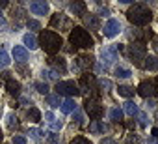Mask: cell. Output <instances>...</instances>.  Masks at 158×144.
Segmentation results:
<instances>
[{
	"mask_svg": "<svg viewBox=\"0 0 158 144\" xmlns=\"http://www.w3.org/2000/svg\"><path fill=\"white\" fill-rule=\"evenodd\" d=\"M127 17H128V21H130L132 25H136V26H145V25L151 23L152 11H151L145 4H134V6L127 11Z\"/></svg>",
	"mask_w": 158,
	"mask_h": 144,
	"instance_id": "cell-1",
	"label": "cell"
},
{
	"mask_svg": "<svg viewBox=\"0 0 158 144\" xmlns=\"http://www.w3.org/2000/svg\"><path fill=\"white\" fill-rule=\"evenodd\" d=\"M39 43H41V47L47 54H56L63 45L60 34H56L54 30H43L41 36H39Z\"/></svg>",
	"mask_w": 158,
	"mask_h": 144,
	"instance_id": "cell-2",
	"label": "cell"
},
{
	"mask_svg": "<svg viewBox=\"0 0 158 144\" xmlns=\"http://www.w3.org/2000/svg\"><path fill=\"white\" fill-rule=\"evenodd\" d=\"M69 41L74 47H80V49H91L93 47V38L89 36L88 30H84L82 26H74L69 34Z\"/></svg>",
	"mask_w": 158,
	"mask_h": 144,
	"instance_id": "cell-3",
	"label": "cell"
},
{
	"mask_svg": "<svg viewBox=\"0 0 158 144\" xmlns=\"http://www.w3.org/2000/svg\"><path fill=\"white\" fill-rule=\"evenodd\" d=\"M56 94L58 96H65L67 99H73L74 96H80V88L74 81H58L56 83Z\"/></svg>",
	"mask_w": 158,
	"mask_h": 144,
	"instance_id": "cell-4",
	"label": "cell"
},
{
	"mask_svg": "<svg viewBox=\"0 0 158 144\" xmlns=\"http://www.w3.org/2000/svg\"><path fill=\"white\" fill-rule=\"evenodd\" d=\"M128 56L132 58V62H136L138 65H141V60H145L147 56V49L141 41H134L130 47H128Z\"/></svg>",
	"mask_w": 158,
	"mask_h": 144,
	"instance_id": "cell-5",
	"label": "cell"
},
{
	"mask_svg": "<svg viewBox=\"0 0 158 144\" xmlns=\"http://www.w3.org/2000/svg\"><path fill=\"white\" fill-rule=\"evenodd\" d=\"M84 105H86V112L89 114V118H91V120H101V118H102V114H104L102 105H99V103H97V101H93V99H88Z\"/></svg>",
	"mask_w": 158,
	"mask_h": 144,
	"instance_id": "cell-6",
	"label": "cell"
},
{
	"mask_svg": "<svg viewBox=\"0 0 158 144\" xmlns=\"http://www.w3.org/2000/svg\"><path fill=\"white\" fill-rule=\"evenodd\" d=\"M138 94H139L141 97H154V96H156V86H154V83H151V81L139 83Z\"/></svg>",
	"mask_w": 158,
	"mask_h": 144,
	"instance_id": "cell-7",
	"label": "cell"
},
{
	"mask_svg": "<svg viewBox=\"0 0 158 144\" xmlns=\"http://www.w3.org/2000/svg\"><path fill=\"white\" fill-rule=\"evenodd\" d=\"M104 36L106 38H114V36H117L119 32H121V23L117 21V19H110L106 25H104Z\"/></svg>",
	"mask_w": 158,
	"mask_h": 144,
	"instance_id": "cell-8",
	"label": "cell"
},
{
	"mask_svg": "<svg viewBox=\"0 0 158 144\" xmlns=\"http://www.w3.org/2000/svg\"><path fill=\"white\" fill-rule=\"evenodd\" d=\"M101 58H102V62H104L106 65L114 64V62L117 60V47H104V49L101 51Z\"/></svg>",
	"mask_w": 158,
	"mask_h": 144,
	"instance_id": "cell-9",
	"label": "cell"
},
{
	"mask_svg": "<svg viewBox=\"0 0 158 144\" xmlns=\"http://www.w3.org/2000/svg\"><path fill=\"white\" fill-rule=\"evenodd\" d=\"M30 11L34 15H47L48 13V4L45 0H34V2H30Z\"/></svg>",
	"mask_w": 158,
	"mask_h": 144,
	"instance_id": "cell-10",
	"label": "cell"
},
{
	"mask_svg": "<svg viewBox=\"0 0 158 144\" xmlns=\"http://www.w3.org/2000/svg\"><path fill=\"white\" fill-rule=\"evenodd\" d=\"M80 86H82L86 92H91V96H95V97H97V94H95V79H93L91 75H89V77H88V75H84V77H82V81H80Z\"/></svg>",
	"mask_w": 158,
	"mask_h": 144,
	"instance_id": "cell-11",
	"label": "cell"
},
{
	"mask_svg": "<svg viewBox=\"0 0 158 144\" xmlns=\"http://www.w3.org/2000/svg\"><path fill=\"white\" fill-rule=\"evenodd\" d=\"M13 58H15L17 62H21V64H24V62L28 60V51H26V47H21V45L13 47Z\"/></svg>",
	"mask_w": 158,
	"mask_h": 144,
	"instance_id": "cell-12",
	"label": "cell"
},
{
	"mask_svg": "<svg viewBox=\"0 0 158 144\" xmlns=\"http://www.w3.org/2000/svg\"><path fill=\"white\" fill-rule=\"evenodd\" d=\"M106 131H108V125H106V124H102L101 120H93V122L89 124V133H93V135L106 133Z\"/></svg>",
	"mask_w": 158,
	"mask_h": 144,
	"instance_id": "cell-13",
	"label": "cell"
},
{
	"mask_svg": "<svg viewBox=\"0 0 158 144\" xmlns=\"http://www.w3.org/2000/svg\"><path fill=\"white\" fill-rule=\"evenodd\" d=\"M143 69H149V71H158V58L156 56H145V62L141 64Z\"/></svg>",
	"mask_w": 158,
	"mask_h": 144,
	"instance_id": "cell-14",
	"label": "cell"
},
{
	"mask_svg": "<svg viewBox=\"0 0 158 144\" xmlns=\"http://www.w3.org/2000/svg\"><path fill=\"white\" fill-rule=\"evenodd\" d=\"M6 88H8V92H10L11 96H19V92H21V84H19L17 81H13V79H8Z\"/></svg>",
	"mask_w": 158,
	"mask_h": 144,
	"instance_id": "cell-15",
	"label": "cell"
},
{
	"mask_svg": "<svg viewBox=\"0 0 158 144\" xmlns=\"http://www.w3.org/2000/svg\"><path fill=\"white\" fill-rule=\"evenodd\" d=\"M60 109H61V112H63V114H71V112H74V110H76V103H74L73 99H65V101L61 103V107H60Z\"/></svg>",
	"mask_w": 158,
	"mask_h": 144,
	"instance_id": "cell-16",
	"label": "cell"
},
{
	"mask_svg": "<svg viewBox=\"0 0 158 144\" xmlns=\"http://www.w3.org/2000/svg\"><path fill=\"white\" fill-rule=\"evenodd\" d=\"M123 112H127L128 116H136L139 110H138V105H136L134 101H127V103L123 105Z\"/></svg>",
	"mask_w": 158,
	"mask_h": 144,
	"instance_id": "cell-17",
	"label": "cell"
},
{
	"mask_svg": "<svg viewBox=\"0 0 158 144\" xmlns=\"http://www.w3.org/2000/svg\"><path fill=\"white\" fill-rule=\"evenodd\" d=\"M71 11L74 13V15H86L84 11H86V4L84 2H73L71 4Z\"/></svg>",
	"mask_w": 158,
	"mask_h": 144,
	"instance_id": "cell-18",
	"label": "cell"
},
{
	"mask_svg": "<svg viewBox=\"0 0 158 144\" xmlns=\"http://www.w3.org/2000/svg\"><path fill=\"white\" fill-rule=\"evenodd\" d=\"M28 135H30V138H32L34 142H37V144H41V142L45 140V138H43V133H41V131H39L37 127H32Z\"/></svg>",
	"mask_w": 158,
	"mask_h": 144,
	"instance_id": "cell-19",
	"label": "cell"
},
{
	"mask_svg": "<svg viewBox=\"0 0 158 144\" xmlns=\"http://www.w3.org/2000/svg\"><path fill=\"white\" fill-rule=\"evenodd\" d=\"M115 75H117L119 79H128V77L132 75V71H130L128 67H123V65H117V67H115Z\"/></svg>",
	"mask_w": 158,
	"mask_h": 144,
	"instance_id": "cell-20",
	"label": "cell"
},
{
	"mask_svg": "<svg viewBox=\"0 0 158 144\" xmlns=\"http://www.w3.org/2000/svg\"><path fill=\"white\" fill-rule=\"evenodd\" d=\"M50 25H52V26H58V25H60V26H63V25H65V26L69 28V21H67V19H65V17H63L61 13L54 15V17H52V23H50Z\"/></svg>",
	"mask_w": 158,
	"mask_h": 144,
	"instance_id": "cell-21",
	"label": "cell"
},
{
	"mask_svg": "<svg viewBox=\"0 0 158 144\" xmlns=\"http://www.w3.org/2000/svg\"><path fill=\"white\" fill-rule=\"evenodd\" d=\"M23 41H24V45H26L28 49H35V47H37V39H35V36H32V34H26V36L23 38Z\"/></svg>",
	"mask_w": 158,
	"mask_h": 144,
	"instance_id": "cell-22",
	"label": "cell"
},
{
	"mask_svg": "<svg viewBox=\"0 0 158 144\" xmlns=\"http://www.w3.org/2000/svg\"><path fill=\"white\" fill-rule=\"evenodd\" d=\"M47 103H48L52 109L61 107V101H60V96H58V94H56V96H54V94H48V96H47Z\"/></svg>",
	"mask_w": 158,
	"mask_h": 144,
	"instance_id": "cell-23",
	"label": "cell"
},
{
	"mask_svg": "<svg viewBox=\"0 0 158 144\" xmlns=\"http://www.w3.org/2000/svg\"><path fill=\"white\" fill-rule=\"evenodd\" d=\"M91 60H93L91 56H89V58H88V56L78 58V67H80V69H89V67H91V64H93Z\"/></svg>",
	"mask_w": 158,
	"mask_h": 144,
	"instance_id": "cell-24",
	"label": "cell"
},
{
	"mask_svg": "<svg viewBox=\"0 0 158 144\" xmlns=\"http://www.w3.org/2000/svg\"><path fill=\"white\" fill-rule=\"evenodd\" d=\"M84 21H86V25L88 26H91V28H99V19L95 17V15H84Z\"/></svg>",
	"mask_w": 158,
	"mask_h": 144,
	"instance_id": "cell-25",
	"label": "cell"
},
{
	"mask_svg": "<svg viewBox=\"0 0 158 144\" xmlns=\"http://www.w3.org/2000/svg\"><path fill=\"white\" fill-rule=\"evenodd\" d=\"M26 114H28V118H30L32 122H39V120H41V112H39L35 107H30Z\"/></svg>",
	"mask_w": 158,
	"mask_h": 144,
	"instance_id": "cell-26",
	"label": "cell"
},
{
	"mask_svg": "<svg viewBox=\"0 0 158 144\" xmlns=\"http://www.w3.org/2000/svg\"><path fill=\"white\" fill-rule=\"evenodd\" d=\"M117 92H119V96H123V97H127V99L134 96V88H130V86H119Z\"/></svg>",
	"mask_w": 158,
	"mask_h": 144,
	"instance_id": "cell-27",
	"label": "cell"
},
{
	"mask_svg": "<svg viewBox=\"0 0 158 144\" xmlns=\"http://www.w3.org/2000/svg\"><path fill=\"white\" fill-rule=\"evenodd\" d=\"M110 118H112L114 122H119V120L123 118V110H121V109H112V110H110Z\"/></svg>",
	"mask_w": 158,
	"mask_h": 144,
	"instance_id": "cell-28",
	"label": "cell"
},
{
	"mask_svg": "<svg viewBox=\"0 0 158 144\" xmlns=\"http://www.w3.org/2000/svg\"><path fill=\"white\" fill-rule=\"evenodd\" d=\"M50 64H52L56 69H60V71H65V64H63V60H61V58H52V60H50Z\"/></svg>",
	"mask_w": 158,
	"mask_h": 144,
	"instance_id": "cell-29",
	"label": "cell"
},
{
	"mask_svg": "<svg viewBox=\"0 0 158 144\" xmlns=\"http://www.w3.org/2000/svg\"><path fill=\"white\" fill-rule=\"evenodd\" d=\"M8 64H10V54L4 49H0V65H8Z\"/></svg>",
	"mask_w": 158,
	"mask_h": 144,
	"instance_id": "cell-30",
	"label": "cell"
},
{
	"mask_svg": "<svg viewBox=\"0 0 158 144\" xmlns=\"http://www.w3.org/2000/svg\"><path fill=\"white\" fill-rule=\"evenodd\" d=\"M35 90L39 92V94H45V96H48V84L45 83H35Z\"/></svg>",
	"mask_w": 158,
	"mask_h": 144,
	"instance_id": "cell-31",
	"label": "cell"
},
{
	"mask_svg": "<svg viewBox=\"0 0 158 144\" xmlns=\"http://www.w3.org/2000/svg\"><path fill=\"white\" fill-rule=\"evenodd\" d=\"M43 77H47V79H58L60 75H58V71H50V69H43Z\"/></svg>",
	"mask_w": 158,
	"mask_h": 144,
	"instance_id": "cell-32",
	"label": "cell"
},
{
	"mask_svg": "<svg viewBox=\"0 0 158 144\" xmlns=\"http://www.w3.org/2000/svg\"><path fill=\"white\" fill-rule=\"evenodd\" d=\"M8 125H10V129L19 127V122H17V118H15L13 114H10V116H8Z\"/></svg>",
	"mask_w": 158,
	"mask_h": 144,
	"instance_id": "cell-33",
	"label": "cell"
},
{
	"mask_svg": "<svg viewBox=\"0 0 158 144\" xmlns=\"http://www.w3.org/2000/svg\"><path fill=\"white\" fill-rule=\"evenodd\" d=\"M71 144H91L86 137H76V138H73L71 140Z\"/></svg>",
	"mask_w": 158,
	"mask_h": 144,
	"instance_id": "cell-34",
	"label": "cell"
},
{
	"mask_svg": "<svg viewBox=\"0 0 158 144\" xmlns=\"http://www.w3.org/2000/svg\"><path fill=\"white\" fill-rule=\"evenodd\" d=\"M138 120H139V125H143V127L149 124V122H147V114H145V112H138Z\"/></svg>",
	"mask_w": 158,
	"mask_h": 144,
	"instance_id": "cell-35",
	"label": "cell"
},
{
	"mask_svg": "<svg viewBox=\"0 0 158 144\" xmlns=\"http://www.w3.org/2000/svg\"><path fill=\"white\" fill-rule=\"evenodd\" d=\"M50 127H52L54 131H60V129L63 127V124H61V120H54V122H50Z\"/></svg>",
	"mask_w": 158,
	"mask_h": 144,
	"instance_id": "cell-36",
	"label": "cell"
},
{
	"mask_svg": "<svg viewBox=\"0 0 158 144\" xmlns=\"http://www.w3.org/2000/svg\"><path fill=\"white\" fill-rule=\"evenodd\" d=\"M26 26H28V28H32V30H39V23H37V21H34V19H32V21H26Z\"/></svg>",
	"mask_w": 158,
	"mask_h": 144,
	"instance_id": "cell-37",
	"label": "cell"
},
{
	"mask_svg": "<svg viewBox=\"0 0 158 144\" xmlns=\"http://www.w3.org/2000/svg\"><path fill=\"white\" fill-rule=\"evenodd\" d=\"M101 88H102V90H110V88H112V83H110L108 79H101Z\"/></svg>",
	"mask_w": 158,
	"mask_h": 144,
	"instance_id": "cell-38",
	"label": "cell"
},
{
	"mask_svg": "<svg viewBox=\"0 0 158 144\" xmlns=\"http://www.w3.org/2000/svg\"><path fill=\"white\" fill-rule=\"evenodd\" d=\"M50 142H52V144H61V137L52 133V135H50Z\"/></svg>",
	"mask_w": 158,
	"mask_h": 144,
	"instance_id": "cell-39",
	"label": "cell"
},
{
	"mask_svg": "<svg viewBox=\"0 0 158 144\" xmlns=\"http://www.w3.org/2000/svg\"><path fill=\"white\" fill-rule=\"evenodd\" d=\"M13 144H26V138L21 137V135H17V137L13 138Z\"/></svg>",
	"mask_w": 158,
	"mask_h": 144,
	"instance_id": "cell-40",
	"label": "cell"
},
{
	"mask_svg": "<svg viewBox=\"0 0 158 144\" xmlns=\"http://www.w3.org/2000/svg\"><path fill=\"white\" fill-rule=\"evenodd\" d=\"M73 120H76V124H80V122H82V114L74 110V116H73Z\"/></svg>",
	"mask_w": 158,
	"mask_h": 144,
	"instance_id": "cell-41",
	"label": "cell"
},
{
	"mask_svg": "<svg viewBox=\"0 0 158 144\" xmlns=\"http://www.w3.org/2000/svg\"><path fill=\"white\" fill-rule=\"evenodd\" d=\"M101 144H119V142H115L114 138H102V142Z\"/></svg>",
	"mask_w": 158,
	"mask_h": 144,
	"instance_id": "cell-42",
	"label": "cell"
},
{
	"mask_svg": "<svg viewBox=\"0 0 158 144\" xmlns=\"http://www.w3.org/2000/svg\"><path fill=\"white\" fill-rule=\"evenodd\" d=\"M45 118H47V122H54V114H52V112H47Z\"/></svg>",
	"mask_w": 158,
	"mask_h": 144,
	"instance_id": "cell-43",
	"label": "cell"
},
{
	"mask_svg": "<svg viewBox=\"0 0 158 144\" xmlns=\"http://www.w3.org/2000/svg\"><path fill=\"white\" fill-rule=\"evenodd\" d=\"M0 28H6V19L0 15Z\"/></svg>",
	"mask_w": 158,
	"mask_h": 144,
	"instance_id": "cell-44",
	"label": "cell"
},
{
	"mask_svg": "<svg viewBox=\"0 0 158 144\" xmlns=\"http://www.w3.org/2000/svg\"><path fill=\"white\" fill-rule=\"evenodd\" d=\"M147 144H158V138H154V137H152V138H149V140H147Z\"/></svg>",
	"mask_w": 158,
	"mask_h": 144,
	"instance_id": "cell-45",
	"label": "cell"
},
{
	"mask_svg": "<svg viewBox=\"0 0 158 144\" xmlns=\"http://www.w3.org/2000/svg\"><path fill=\"white\" fill-rule=\"evenodd\" d=\"M152 137H154V138H158V127H154V129H152Z\"/></svg>",
	"mask_w": 158,
	"mask_h": 144,
	"instance_id": "cell-46",
	"label": "cell"
},
{
	"mask_svg": "<svg viewBox=\"0 0 158 144\" xmlns=\"http://www.w3.org/2000/svg\"><path fill=\"white\" fill-rule=\"evenodd\" d=\"M8 6V2H4V0H0V8H6Z\"/></svg>",
	"mask_w": 158,
	"mask_h": 144,
	"instance_id": "cell-47",
	"label": "cell"
},
{
	"mask_svg": "<svg viewBox=\"0 0 158 144\" xmlns=\"http://www.w3.org/2000/svg\"><path fill=\"white\" fill-rule=\"evenodd\" d=\"M2 138H4V135H2V129H0V142H2Z\"/></svg>",
	"mask_w": 158,
	"mask_h": 144,
	"instance_id": "cell-48",
	"label": "cell"
},
{
	"mask_svg": "<svg viewBox=\"0 0 158 144\" xmlns=\"http://www.w3.org/2000/svg\"><path fill=\"white\" fill-rule=\"evenodd\" d=\"M156 83H158V79H156Z\"/></svg>",
	"mask_w": 158,
	"mask_h": 144,
	"instance_id": "cell-49",
	"label": "cell"
}]
</instances>
